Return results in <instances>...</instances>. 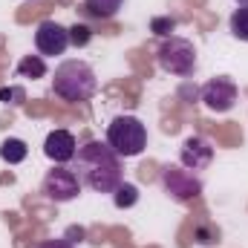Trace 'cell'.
Here are the masks:
<instances>
[{"label":"cell","instance_id":"6da1fadb","mask_svg":"<svg viewBox=\"0 0 248 248\" xmlns=\"http://www.w3.org/2000/svg\"><path fill=\"white\" fill-rule=\"evenodd\" d=\"M72 170L81 179V185L95 193H113L124 182L122 156L107 141H87L84 147H78Z\"/></svg>","mask_w":248,"mask_h":248},{"label":"cell","instance_id":"7a4b0ae2","mask_svg":"<svg viewBox=\"0 0 248 248\" xmlns=\"http://www.w3.org/2000/svg\"><path fill=\"white\" fill-rule=\"evenodd\" d=\"M52 93L61 101H66V104H81V101H90L98 93V78H95L93 66L87 61L69 58V61H63L55 66Z\"/></svg>","mask_w":248,"mask_h":248},{"label":"cell","instance_id":"3957f363","mask_svg":"<svg viewBox=\"0 0 248 248\" xmlns=\"http://www.w3.org/2000/svg\"><path fill=\"white\" fill-rule=\"evenodd\" d=\"M122 159H133L147 147V127L136 116H116L107 124V139H104Z\"/></svg>","mask_w":248,"mask_h":248},{"label":"cell","instance_id":"277c9868","mask_svg":"<svg viewBox=\"0 0 248 248\" xmlns=\"http://www.w3.org/2000/svg\"><path fill=\"white\" fill-rule=\"evenodd\" d=\"M156 61H159V66H162L168 75L187 78V75H193V69H196V46H193L187 38L170 35V38L162 41V46H159V52H156Z\"/></svg>","mask_w":248,"mask_h":248},{"label":"cell","instance_id":"5b68a950","mask_svg":"<svg viewBox=\"0 0 248 248\" xmlns=\"http://www.w3.org/2000/svg\"><path fill=\"white\" fill-rule=\"evenodd\" d=\"M159 182L165 187V193L176 202H190L202 193V179L193 170L179 168V165H165L159 173Z\"/></svg>","mask_w":248,"mask_h":248},{"label":"cell","instance_id":"8992f818","mask_svg":"<svg viewBox=\"0 0 248 248\" xmlns=\"http://www.w3.org/2000/svg\"><path fill=\"white\" fill-rule=\"evenodd\" d=\"M81 179L75 176L72 168H63L55 165L46 176H44V196L49 202H72L78 193H81Z\"/></svg>","mask_w":248,"mask_h":248},{"label":"cell","instance_id":"52a82bcc","mask_svg":"<svg viewBox=\"0 0 248 248\" xmlns=\"http://www.w3.org/2000/svg\"><path fill=\"white\" fill-rule=\"evenodd\" d=\"M237 95H240V90H237V84L231 78H211L202 87V93H199L202 104L211 113H228V110H234Z\"/></svg>","mask_w":248,"mask_h":248},{"label":"cell","instance_id":"ba28073f","mask_svg":"<svg viewBox=\"0 0 248 248\" xmlns=\"http://www.w3.org/2000/svg\"><path fill=\"white\" fill-rule=\"evenodd\" d=\"M35 49L41 58L49 55H63L69 49V29L55 23V20H41L35 29Z\"/></svg>","mask_w":248,"mask_h":248},{"label":"cell","instance_id":"9c48e42d","mask_svg":"<svg viewBox=\"0 0 248 248\" xmlns=\"http://www.w3.org/2000/svg\"><path fill=\"white\" fill-rule=\"evenodd\" d=\"M179 162H182V168L193 170V173L211 168V162H214V144L208 139H202V136H187L185 141H182V150H179Z\"/></svg>","mask_w":248,"mask_h":248},{"label":"cell","instance_id":"30bf717a","mask_svg":"<svg viewBox=\"0 0 248 248\" xmlns=\"http://www.w3.org/2000/svg\"><path fill=\"white\" fill-rule=\"evenodd\" d=\"M44 153H46V159L55 162V165H66V162H72L75 153H78L75 136H72L69 130H52V133L46 136V141H44Z\"/></svg>","mask_w":248,"mask_h":248},{"label":"cell","instance_id":"8fae6325","mask_svg":"<svg viewBox=\"0 0 248 248\" xmlns=\"http://www.w3.org/2000/svg\"><path fill=\"white\" fill-rule=\"evenodd\" d=\"M26 156H29V147H26L23 139H3V144H0V159H3L6 165H20Z\"/></svg>","mask_w":248,"mask_h":248},{"label":"cell","instance_id":"7c38bea8","mask_svg":"<svg viewBox=\"0 0 248 248\" xmlns=\"http://www.w3.org/2000/svg\"><path fill=\"white\" fill-rule=\"evenodd\" d=\"M124 6V0H84V9L98 17V20H110L119 15V9Z\"/></svg>","mask_w":248,"mask_h":248},{"label":"cell","instance_id":"4fadbf2b","mask_svg":"<svg viewBox=\"0 0 248 248\" xmlns=\"http://www.w3.org/2000/svg\"><path fill=\"white\" fill-rule=\"evenodd\" d=\"M46 75V61L41 55H23L17 63V78H44Z\"/></svg>","mask_w":248,"mask_h":248},{"label":"cell","instance_id":"5bb4252c","mask_svg":"<svg viewBox=\"0 0 248 248\" xmlns=\"http://www.w3.org/2000/svg\"><path fill=\"white\" fill-rule=\"evenodd\" d=\"M228 26H231V35H234L237 41L248 44V6H240V9H234V15H231Z\"/></svg>","mask_w":248,"mask_h":248},{"label":"cell","instance_id":"9a60e30c","mask_svg":"<svg viewBox=\"0 0 248 248\" xmlns=\"http://www.w3.org/2000/svg\"><path fill=\"white\" fill-rule=\"evenodd\" d=\"M113 202H116V208H133L136 202H139V187L130 185V182H122V185L113 190Z\"/></svg>","mask_w":248,"mask_h":248},{"label":"cell","instance_id":"2e32d148","mask_svg":"<svg viewBox=\"0 0 248 248\" xmlns=\"http://www.w3.org/2000/svg\"><path fill=\"white\" fill-rule=\"evenodd\" d=\"M193 240L199 243V246H217L219 243V228L217 225H196L193 228Z\"/></svg>","mask_w":248,"mask_h":248},{"label":"cell","instance_id":"e0dca14e","mask_svg":"<svg viewBox=\"0 0 248 248\" xmlns=\"http://www.w3.org/2000/svg\"><path fill=\"white\" fill-rule=\"evenodd\" d=\"M0 101L9 104V107H20V104L26 101V90L17 87V84H12V87H0Z\"/></svg>","mask_w":248,"mask_h":248},{"label":"cell","instance_id":"ac0fdd59","mask_svg":"<svg viewBox=\"0 0 248 248\" xmlns=\"http://www.w3.org/2000/svg\"><path fill=\"white\" fill-rule=\"evenodd\" d=\"M90 38H93V29H90L87 23H75V26H69V46H87Z\"/></svg>","mask_w":248,"mask_h":248},{"label":"cell","instance_id":"d6986e66","mask_svg":"<svg viewBox=\"0 0 248 248\" xmlns=\"http://www.w3.org/2000/svg\"><path fill=\"white\" fill-rule=\"evenodd\" d=\"M150 29H153L156 35H162V38H170V32L176 29V20H173V17H153V20H150Z\"/></svg>","mask_w":248,"mask_h":248},{"label":"cell","instance_id":"ffe728a7","mask_svg":"<svg viewBox=\"0 0 248 248\" xmlns=\"http://www.w3.org/2000/svg\"><path fill=\"white\" fill-rule=\"evenodd\" d=\"M35 248H75V243L61 237V240H44L41 246H35Z\"/></svg>","mask_w":248,"mask_h":248},{"label":"cell","instance_id":"44dd1931","mask_svg":"<svg viewBox=\"0 0 248 248\" xmlns=\"http://www.w3.org/2000/svg\"><path fill=\"white\" fill-rule=\"evenodd\" d=\"M237 3H240V6H248V0H237Z\"/></svg>","mask_w":248,"mask_h":248}]
</instances>
